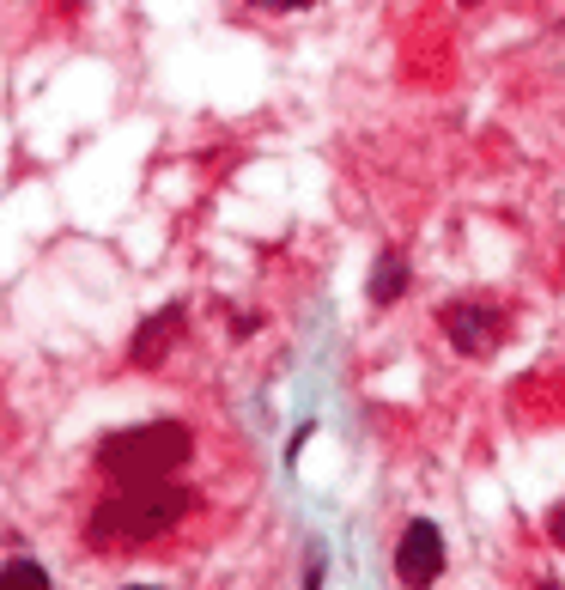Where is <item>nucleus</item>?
<instances>
[{"label": "nucleus", "mask_w": 565, "mask_h": 590, "mask_svg": "<svg viewBox=\"0 0 565 590\" xmlns=\"http://www.w3.org/2000/svg\"><path fill=\"white\" fill-rule=\"evenodd\" d=\"M438 323H444L450 347H462V353H493V347H499V329H505V317H499L493 305H474V299L444 305Z\"/></svg>", "instance_id": "20e7f679"}, {"label": "nucleus", "mask_w": 565, "mask_h": 590, "mask_svg": "<svg viewBox=\"0 0 565 590\" xmlns=\"http://www.w3.org/2000/svg\"><path fill=\"white\" fill-rule=\"evenodd\" d=\"M0 590H49V572L37 560H13V566H0Z\"/></svg>", "instance_id": "0eeeda50"}, {"label": "nucleus", "mask_w": 565, "mask_h": 590, "mask_svg": "<svg viewBox=\"0 0 565 590\" xmlns=\"http://www.w3.org/2000/svg\"><path fill=\"white\" fill-rule=\"evenodd\" d=\"M250 7H268V13H298V7H316V0H250Z\"/></svg>", "instance_id": "6e6552de"}, {"label": "nucleus", "mask_w": 565, "mask_h": 590, "mask_svg": "<svg viewBox=\"0 0 565 590\" xmlns=\"http://www.w3.org/2000/svg\"><path fill=\"white\" fill-rule=\"evenodd\" d=\"M553 536H565V505H553Z\"/></svg>", "instance_id": "1a4fd4ad"}, {"label": "nucleus", "mask_w": 565, "mask_h": 590, "mask_svg": "<svg viewBox=\"0 0 565 590\" xmlns=\"http://www.w3.org/2000/svg\"><path fill=\"white\" fill-rule=\"evenodd\" d=\"M128 590H146V584H128Z\"/></svg>", "instance_id": "9d476101"}, {"label": "nucleus", "mask_w": 565, "mask_h": 590, "mask_svg": "<svg viewBox=\"0 0 565 590\" xmlns=\"http://www.w3.org/2000/svg\"><path fill=\"white\" fill-rule=\"evenodd\" d=\"M401 286H408V262L389 250V256L377 262V274H371V299H377V305H395V299H401Z\"/></svg>", "instance_id": "423d86ee"}, {"label": "nucleus", "mask_w": 565, "mask_h": 590, "mask_svg": "<svg viewBox=\"0 0 565 590\" xmlns=\"http://www.w3.org/2000/svg\"><path fill=\"white\" fill-rule=\"evenodd\" d=\"M189 463V432L177 420H152V426H122L98 445V469L110 481H165Z\"/></svg>", "instance_id": "f03ea898"}, {"label": "nucleus", "mask_w": 565, "mask_h": 590, "mask_svg": "<svg viewBox=\"0 0 565 590\" xmlns=\"http://www.w3.org/2000/svg\"><path fill=\"white\" fill-rule=\"evenodd\" d=\"M177 323H183V311L171 305V311H158L152 323H140V335H134V359L140 365H152L158 353H165V341H177Z\"/></svg>", "instance_id": "39448f33"}, {"label": "nucleus", "mask_w": 565, "mask_h": 590, "mask_svg": "<svg viewBox=\"0 0 565 590\" xmlns=\"http://www.w3.org/2000/svg\"><path fill=\"white\" fill-rule=\"evenodd\" d=\"M438 572H444V536H438V524L414 518L408 530H401V542H395V578L408 590H432Z\"/></svg>", "instance_id": "7ed1b4c3"}, {"label": "nucleus", "mask_w": 565, "mask_h": 590, "mask_svg": "<svg viewBox=\"0 0 565 590\" xmlns=\"http://www.w3.org/2000/svg\"><path fill=\"white\" fill-rule=\"evenodd\" d=\"M183 518H189V493L183 487H171V481H122L92 511L86 542L92 548H140V542L171 536Z\"/></svg>", "instance_id": "f257e3e1"}]
</instances>
